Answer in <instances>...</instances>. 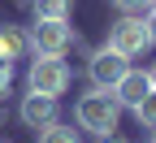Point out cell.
<instances>
[{
	"label": "cell",
	"mask_w": 156,
	"mask_h": 143,
	"mask_svg": "<svg viewBox=\"0 0 156 143\" xmlns=\"http://www.w3.org/2000/svg\"><path fill=\"white\" fill-rule=\"evenodd\" d=\"M143 26H147V44H156V5L143 13Z\"/></svg>",
	"instance_id": "14"
},
{
	"label": "cell",
	"mask_w": 156,
	"mask_h": 143,
	"mask_svg": "<svg viewBox=\"0 0 156 143\" xmlns=\"http://www.w3.org/2000/svg\"><path fill=\"white\" fill-rule=\"evenodd\" d=\"M100 143H122V139H113V134H100Z\"/></svg>",
	"instance_id": "16"
},
{
	"label": "cell",
	"mask_w": 156,
	"mask_h": 143,
	"mask_svg": "<svg viewBox=\"0 0 156 143\" xmlns=\"http://www.w3.org/2000/svg\"><path fill=\"white\" fill-rule=\"evenodd\" d=\"M134 117H139L147 130H156V87H152V91L139 100V104H134Z\"/></svg>",
	"instance_id": "11"
},
{
	"label": "cell",
	"mask_w": 156,
	"mask_h": 143,
	"mask_svg": "<svg viewBox=\"0 0 156 143\" xmlns=\"http://www.w3.org/2000/svg\"><path fill=\"white\" fill-rule=\"evenodd\" d=\"M152 143H156V134H152Z\"/></svg>",
	"instance_id": "18"
},
{
	"label": "cell",
	"mask_w": 156,
	"mask_h": 143,
	"mask_svg": "<svg viewBox=\"0 0 156 143\" xmlns=\"http://www.w3.org/2000/svg\"><path fill=\"white\" fill-rule=\"evenodd\" d=\"M126 70H130V65H126V56L117 52V48H108V44H104V48H95V52H91V61H87L91 83H95V87H108V91L117 87V78H122Z\"/></svg>",
	"instance_id": "5"
},
{
	"label": "cell",
	"mask_w": 156,
	"mask_h": 143,
	"mask_svg": "<svg viewBox=\"0 0 156 143\" xmlns=\"http://www.w3.org/2000/svg\"><path fill=\"white\" fill-rule=\"evenodd\" d=\"M147 83H152V87H156V65H152V70H147Z\"/></svg>",
	"instance_id": "15"
},
{
	"label": "cell",
	"mask_w": 156,
	"mask_h": 143,
	"mask_svg": "<svg viewBox=\"0 0 156 143\" xmlns=\"http://www.w3.org/2000/svg\"><path fill=\"white\" fill-rule=\"evenodd\" d=\"M30 52L35 56H65L69 48H74V30H69V22H39L35 17V26H30Z\"/></svg>",
	"instance_id": "3"
},
{
	"label": "cell",
	"mask_w": 156,
	"mask_h": 143,
	"mask_svg": "<svg viewBox=\"0 0 156 143\" xmlns=\"http://www.w3.org/2000/svg\"><path fill=\"white\" fill-rule=\"evenodd\" d=\"M9 83H13V61H9V56H0V95L9 91Z\"/></svg>",
	"instance_id": "13"
},
{
	"label": "cell",
	"mask_w": 156,
	"mask_h": 143,
	"mask_svg": "<svg viewBox=\"0 0 156 143\" xmlns=\"http://www.w3.org/2000/svg\"><path fill=\"white\" fill-rule=\"evenodd\" d=\"M35 17L39 22H65L69 17V0H35Z\"/></svg>",
	"instance_id": "9"
},
{
	"label": "cell",
	"mask_w": 156,
	"mask_h": 143,
	"mask_svg": "<svg viewBox=\"0 0 156 143\" xmlns=\"http://www.w3.org/2000/svg\"><path fill=\"white\" fill-rule=\"evenodd\" d=\"M113 5L122 9V13H134V17H143V13L156 5V0H113Z\"/></svg>",
	"instance_id": "12"
},
{
	"label": "cell",
	"mask_w": 156,
	"mask_h": 143,
	"mask_svg": "<svg viewBox=\"0 0 156 143\" xmlns=\"http://www.w3.org/2000/svg\"><path fill=\"white\" fill-rule=\"evenodd\" d=\"M26 83H30V91H39V95H61V91L74 83V74H69V65H65L61 56H35Z\"/></svg>",
	"instance_id": "2"
},
{
	"label": "cell",
	"mask_w": 156,
	"mask_h": 143,
	"mask_svg": "<svg viewBox=\"0 0 156 143\" xmlns=\"http://www.w3.org/2000/svg\"><path fill=\"white\" fill-rule=\"evenodd\" d=\"M0 143H9V139H0Z\"/></svg>",
	"instance_id": "17"
},
{
	"label": "cell",
	"mask_w": 156,
	"mask_h": 143,
	"mask_svg": "<svg viewBox=\"0 0 156 143\" xmlns=\"http://www.w3.org/2000/svg\"><path fill=\"white\" fill-rule=\"evenodd\" d=\"M39 143H78V134L69 126H61V121H52V126L39 130Z\"/></svg>",
	"instance_id": "10"
},
{
	"label": "cell",
	"mask_w": 156,
	"mask_h": 143,
	"mask_svg": "<svg viewBox=\"0 0 156 143\" xmlns=\"http://www.w3.org/2000/svg\"><path fill=\"white\" fill-rule=\"evenodd\" d=\"M78 126L91 130V134H113L117 130V121H122V100H117L108 87H91L87 95H78Z\"/></svg>",
	"instance_id": "1"
},
{
	"label": "cell",
	"mask_w": 156,
	"mask_h": 143,
	"mask_svg": "<svg viewBox=\"0 0 156 143\" xmlns=\"http://www.w3.org/2000/svg\"><path fill=\"white\" fill-rule=\"evenodd\" d=\"M22 121L30 130H44V126H52L56 121V95H39V91H30V95H22Z\"/></svg>",
	"instance_id": "6"
},
{
	"label": "cell",
	"mask_w": 156,
	"mask_h": 143,
	"mask_svg": "<svg viewBox=\"0 0 156 143\" xmlns=\"http://www.w3.org/2000/svg\"><path fill=\"white\" fill-rule=\"evenodd\" d=\"M108 48H117L126 61L130 56H143L152 44H147V26H143V17H134V13H126L122 22H113V30H108Z\"/></svg>",
	"instance_id": "4"
},
{
	"label": "cell",
	"mask_w": 156,
	"mask_h": 143,
	"mask_svg": "<svg viewBox=\"0 0 156 143\" xmlns=\"http://www.w3.org/2000/svg\"><path fill=\"white\" fill-rule=\"evenodd\" d=\"M147 91H152V83H147V74H143V70H126L122 78H117V87H113V95L122 100V109H134Z\"/></svg>",
	"instance_id": "7"
},
{
	"label": "cell",
	"mask_w": 156,
	"mask_h": 143,
	"mask_svg": "<svg viewBox=\"0 0 156 143\" xmlns=\"http://www.w3.org/2000/svg\"><path fill=\"white\" fill-rule=\"evenodd\" d=\"M26 52H30V39H26L22 26H0V56L17 61V56H26Z\"/></svg>",
	"instance_id": "8"
}]
</instances>
